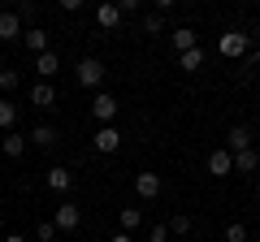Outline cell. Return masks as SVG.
<instances>
[{
	"label": "cell",
	"instance_id": "26",
	"mask_svg": "<svg viewBox=\"0 0 260 242\" xmlns=\"http://www.w3.org/2000/svg\"><path fill=\"white\" fill-rule=\"evenodd\" d=\"M169 233L186 238V233H191V216H174V221H169Z\"/></svg>",
	"mask_w": 260,
	"mask_h": 242
},
{
	"label": "cell",
	"instance_id": "19",
	"mask_svg": "<svg viewBox=\"0 0 260 242\" xmlns=\"http://www.w3.org/2000/svg\"><path fill=\"white\" fill-rule=\"evenodd\" d=\"M0 147H5V156H13V160H18L22 151H26V134L9 130V134H5V143H0Z\"/></svg>",
	"mask_w": 260,
	"mask_h": 242
},
{
	"label": "cell",
	"instance_id": "27",
	"mask_svg": "<svg viewBox=\"0 0 260 242\" xmlns=\"http://www.w3.org/2000/svg\"><path fill=\"white\" fill-rule=\"evenodd\" d=\"M35 238H39V242H52V238H56V225H52V221L35 225Z\"/></svg>",
	"mask_w": 260,
	"mask_h": 242
},
{
	"label": "cell",
	"instance_id": "8",
	"mask_svg": "<svg viewBox=\"0 0 260 242\" xmlns=\"http://www.w3.org/2000/svg\"><path fill=\"white\" fill-rule=\"evenodd\" d=\"M225 151H230V156H239V151H251V130H247V126H234V130L225 134Z\"/></svg>",
	"mask_w": 260,
	"mask_h": 242
},
{
	"label": "cell",
	"instance_id": "22",
	"mask_svg": "<svg viewBox=\"0 0 260 242\" xmlns=\"http://www.w3.org/2000/svg\"><path fill=\"white\" fill-rule=\"evenodd\" d=\"M225 242H247V225H243V221H230V225H225Z\"/></svg>",
	"mask_w": 260,
	"mask_h": 242
},
{
	"label": "cell",
	"instance_id": "15",
	"mask_svg": "<svg viewBox=\"0 0 260 242\" xmlns=\"http://www.w3.org/2000/svg\"><path fill=\"white\" fill-rule=\"evenodd\" d=\"M169 39H174L178 56H182V52H191V48H200V35H195L191 26H178V30H174V35H169Z\"/></svg>",
	"mask_w": 260,
	"mask_h": 242
},
{
	"label": "cell",
	"instance_id": "13",
	"mask_svg": "<svg viewBox=\"0 0 260 242\" xmlns=\"http://www.w3.org/2000/svg\"><path fill=\"white\" fill-rule=\"evenodd\" d=\"M56 69H61V56H56V52H52V48H48V52H44V56H35V74H39V78H44V83H48V78H52V74H56Z\"/></svg>",
	"mask_w": 260,
	"mask_h": 242
},
{
	"label": "cell",
	"instance_id": "30",
	"mask_svg": "<svg viewBox=\"0 0 260 242\" xmlns=\"http://www.w3.org/2000/svg\"><path fill=\"white\" fill-rule=\"evenodd\" d=\"M109 242H135V238H130V233H113Z\"/></svg>",
	"mask_w": 260,
	"mask_h": 242
},
{
	"label": "cell",
	"instance_id": "11",
	"mask_svg": "<svg viewBox=\"0 0 260 242\" xmlns=\"http://www.w3.org/2000/svg\"><path fill=\"white\" fill-rule=\"evenodd\" d=\"M30 104H35V108H56L52 83H35V87H30Z\"/></svg>",
	"mask_w": 260,
	"mask_h": 242
},
{
	"label": "cell",
	"instance_id": "29",
	"mask_svg": "<svg viewBox=\"0 0 260 242\" xmlns=\"http://www.w3.org/2000/svg\"><path fill=\"white\" fill-rule=\"evenodd\" d=\"M117 9H121V18L126 13H139V0H117Z\"/></svg>",
	"mask_w": 260,
	"mask_h": 242
},
{
	"label": "cell",
	"instance_id": "31",
	"mask_svg": "<svg viewBox=\"0 0 260 242\" xmlns=\"http://www.w3.org/2000/svg\"><path fill=\"white\" fill-rule=\"evenodd\" d=\"M5 242H26V233H9V238H5Z\"/></svg>",
	"mask_w": 260,
	"mask_h": 242
},
{
	"label": "cell",
	"instance_id": "7",
	"mask_svg": "<svg viewBox=\"0 0 260 242\" xmlns=\"http://www.w3.org/2000/svg\"><path fill=\"white\" fill-rule=\"evenodd\" d=\"M208 173H213V177H230V173H234V156H230L225 147L208 151Z\"/></svg>",
	"mask_w": 260,
	"mask_h": 242
},
{
	"label": "cell",
	"instance_id": "4",
	"mask_svg": "<svg viewBox=\"0 0 260 242\" xmlns=\"http://www.w3.org/2000/svg\"><path fill=\"white\" fill-rule=\"evenodd\" d=\"M91 117L100 121V126H113V117H117V100H113L109 91H95V100H91Z\"/></svg>",
	"mask_w": 260,
	"mask_h": 242
},
{
	"label": "cell",
	"instance_id": "2",
	"mask_svg": "<svg viewBox=\"0 0 260 242\" xmlns=\"http://www.w3.org/2000/svg\"><path fill=\"white\" fill-rule=\"evenodd\" d=\"M247 48H251V35H243V30H225L221 39H217V52L221 56H247Z\"/></svg>",
	"mask_w": 260,
	"mask_h": 242
},
{
	"label": "cell",
	"instance_id": "1",
	"mask_svg": "<svg viewBox=\"0 0 260 242\" xmlns=\"http://www.w3.org/2000/svg\"><path fill=\"white\" fill-rule=\"evenodd\" d=\"M74 78H78V87H87V91H95V87L104 83V65L95 61V56H83L74 65Z\"/></svg>",
	"mask_w": 260,
	"mask_h": 242
},
{
	"label": "cell",
	"instance_id": "21",
	"mask_svg": "<svg viewBox=\"0 0 260 242\" xmlns=\"http://www.w3.org/2000/svg\"><path fill=\"white\" fill-rule=\"evenodd\" d=\"M13 121H18V108H13L9 100H0V130L9 134V130H13Z\"/></svg>",
	"mask_w": 260,
	"mask_h": 242
},
{
	"label": "cell",
	"instance_id": "17",
	"mask_svg": "<svg viewBox=\"0 0 260 242\" xmlns=\"http://www.w3.org/2000/svg\"><path fill=\"white\" fill-rule=\"evenodd\" d=\"M256 169H260V151H256V147L234 156V173H256Z\"/></svg>",
	"mask_w": 260,
	"mask_h": 242
},
{
	"label": "cell",
	"instance_id": "3",
	"mask_svg": "<svg viewBox=\"0 0 260 242\" xmlns=\"http://www.w3.org/2000/svg\"><path fill=\"white\" fill-rule=\"evenodd\" d=\"M52 225H56V233H74L78 225H83V208L78 204H61L56 216H52Z\"/></svg>",
	"mask_w": 260,
	"mask_h": 242
},
{
	"label": "cell",
	"instance_id": "23",
	"mask_svg": "<svg viewBox=\"0 0 260 242\" xmlns=\"http://www.w3.org/2000/svg\"><path fill=\"white\" fill-rule=\"evenodd\" d=\"M18 83H22L18 69H0V91H18Z\"/></svg>",
	"mask_w": 260,
	"mask_h": 242
},
{
	"label": "cell",
	"instance_id": "10",
	"mask_svg": "<svg viewBox=\"0 0 260 242\" xmlns=\"http://www.w3.org/2000/svg\"><path fill=\"white\" fill-rule=\"evenodd\" d=\"M0 39H5V44H9V39H22V18L13 9L0 13Z\"/></svg>",
	"mask_w": 260,
	"mask_h": 242
},
{
	"label": "cell",
	"instance_id": "14",
	"mask_svg": "<svg viewBox=\"0 0 260 242\" xmlns=\"http://www.w3.org/2000/svg\"><path fill=\"white\" fill-rule=\"evenodd\" d=\"M26 139L35 143V147H44V151H48V147H56V139H61V134H56V126H35Z\"/></svg>",
	"mask_w": 260,
	"mask_h": 242
},
{
	"label": "cell",
	"instance_id": "18",
	"mask_svg": "<svg viewBox=\"0 0 260 242\" xmlns=\"http://www.w3.org/2000/svg\"><path fill=\"white\" fill-rule=\"evenodd\" d=\"M178 65H182L186 74H200V69H204V48H191V52H182V56H178Z\"/></svg>",
	"mask_w": 260,
	"mask_h": 242
},
{
	"label": "cell",
	"instance_id": "25",
	"mask_svg": "<svg viewBox=\"0 0 260 242\" xmlns=\"http://www.w3.org/2000/svg\"><path fill=\"white\" fill-rule=\"evenodd\" d=\"M13 13H18V18H22V26L39 18V9H35V5H30V0H22V5H18V9H13Z\"/></svg>",
	"mask_w": 260,
	"mask_h": 242
},
{
	"label": "cell",
	"instance_id": "16",
	"mask_svg": "<svg viewBox=\"0 0 260 242\" xmlns=\"http://www.w3.org/2000/svg\"><path fill=\"white\" fill-rule=\"evenodd\" d=\"M95 22H100L104 30H117L121 26V9L117 5H100V9H95Z\"/></svg>",
	"mask_w": 260,
	"mask_h": 242
},
{
	"label": "cell",
	"instance_id": "12",
	"mask_svg": "<svg viewBox=\"0 0 260 242\" xmlns=\"http://www.w3.org/2000/svg\"><path fill=\"white\" fill-rule=\"evenodd\" d=\"M22 39H26V52H35V56H44V52H48V30H44V26L22 30Z\"/></svg>",
	"mask_w": 260,
	"mask_h": 242
},
{
	"label": "cell",
	"instance_id": "24",
	"mask_svg": "<svg viewBox=\"0 0 260 242\" xmlns=\"http://www.w3.org/2000/svg\"><path fill=\"white\" fill-rule=\"evenodd\" d=\"M143 30H148V35H160V30H165V18H160V13L152 9L148 18H143Z\"/></svg>",
	"mask_w": 260,
	"mask_h": 242
},
{
	"label": "cell",
	"instance_id": "5",
	"mask_svg": "<svg viewBox=\"0 0 260 242\" xmlns=\"http://www.w3.org/2000/svg\"><path fill=\"white\" fill-rule=\"evenodd\" d=\"M165 190V177L160 173H135V195L139 199H156Z\"/></svg>",
	"mask_w": 260,
	"mask_h": 242
},
{
	"label": "cell",
	"instance_id": "28",
	"mask_svg": "<svg viewBox=\"0 0 260 242\" xmlns=\"http://www.w3.org/2000/svg\"><path fill=\"white\" fill-rule=\"evenodd\" d=\"M148 242H169V229H165V225H156V229L148 233Z\"/></svg>",
	"mask_w": 260,
	"mask_h": 242
},
{
	"label": "cell",
	"instance_id": "20",
	"mask_svg": "<svg viewBox=\"0 0 260 242\" xmlns=\"http://www.w3.org/2000/svg\"><path fill=\"white\" fill-rule=\"evenodd\" d=\"M117 221H121V233H135V229L143 225V212H139V208H121Z\"/></svg>",
	"mask_w": 260,
	"mask_h": 242
},
{
	"label": "cell",
	"instance_id": "9",
	"mask_svg": "<svg viewBox=\"0 0 260 242\" xmlns=\"http://www.w3.org/2000/svg\"><path fill=\"white\" fill-rule=\"evenodd\" d=\"M44 182H48V190L65 195V190L74 186V173H70V169H61V165H52V169H48V177H44Z\"/></svg>",
	"mask_w": 260,
	"mask_h": 242
},
{
	"label": "cell",
	"instance_id": "6",
	"mask_svg": "<svg viewBox=\"0 0 260 242\" xmlns=\"http://www.w3.org/2000/svg\"><path fill=\"white\" fill-rule=\"evenodd\" d=\"M117 147H121L117 126H95V151H100V156H113Z\"/></svg>",
	"mask_w": 260,
	"mask_h": 242
}]
</instances>
